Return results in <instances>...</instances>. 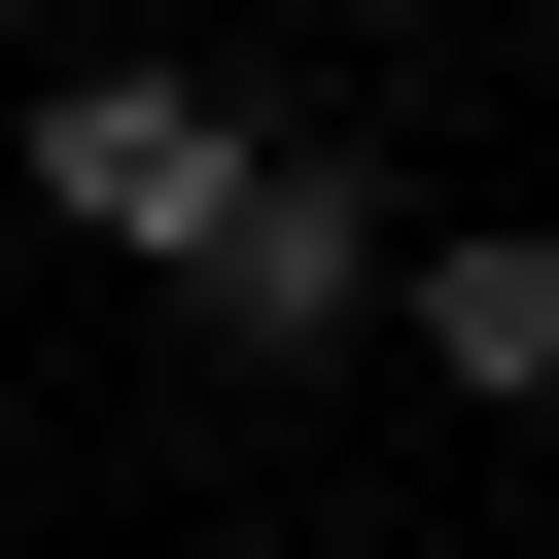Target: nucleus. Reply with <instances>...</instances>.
Returning <instances> with one entry per match:
<instances>
[{
  "instance_id": "1",
  "label": "nucleus",
  "mask_w": 559,
  "mask_h": 559,
  "mask_svg": "<svg viewBox=\"0 0 559 559\" xmlns=\"http://www.w3.org/2000/svg\"><path fill=\"white\" fill-rule=\"evenodd\" d=\"M35 210H70V245H140V280H210V245L280 210V140H245L210 70H35Z\"/></svg>"
},
{
  "instance_id": "2",
  "label": "nucleus",
  "mask_w": 559,
  "mask_h": 559,
  "mask_svg": "<svg viewBox=\"0 0 559 559\" xmlns=\"http://www.w3.org/2000/svg\"><path fill=\"white\" fill-rule=\"evenodd\" d=\"M384 314H419V245H384V175H349V140H280V210L210 245V349L280 384V349H384Z\"/></svg>"
},
{
  "instance_id": "3",
  "label": "nucleus",
  "mask_w": 559,
  "mask_h": 559,
  "mask_svg": "<svg viewBox=\"0 0 559 559\" xmlns=\"http://www.w3.org/2000/svg\"><path fill=\"white\" fill-rule=\"evenodd\" d=\"M384 349H419V384H454V419H559V245H524V210H454V245H419V314H384Z\"/></svg>"
}]
</instances>
